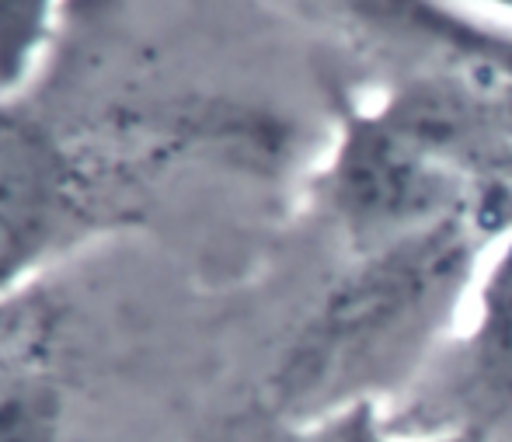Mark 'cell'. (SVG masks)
<instances>
[{
    "mask_svg": "<svg viewBox=\"0 0 512 442\" xmlns=\"http://www.w3.org/2000/svg\"><path fill=\"white\" fill-rule=\"evenodd\" d=\"M0 303V442H63L67 408L42 321Z\"/></svg>",
    "mask_w": 512,
    "mask_h": 442,
    "instance_id": "277c9868",
    "label": "cell"
},
{
    "mask_svg": "<svg viewBox=\"0 0 512 442\" xmlns=\"http://www.w3.org/2000/svg\"><path fill=\"white\" fill-rule=\"evenodd\" d=\"M251 442H481L467 432H408L387 418L384 401H349L307 418L262 422Z\"/></svg>",
    "mask_w": 512,
    "mask_h": 442,
    "instance_id": "5b68a950",
    "label": "cell"
},
{
    "mask_svg": "<svg viewBox=\"0 0 512 442\" xmlns=\"http://www.w3.org/2000/svg\"><path fill=\"white\" fill-rule=\"evenodd\" d=\"M492 4L506 11V25H509V21H512V0H492Z\"/></svg>",
    "mask_w": 512,
    "mask_h": 442,
    "instance_id": "52a82bcc",
    "label": "cell"
},
{
    "mask_svg": "<svg viewBox=\"0 0 512 442\" xmlns=\"http://www.w3.org/2000/svg\"><path fill=\"white\" fill-rule=\"evenodd\" d=\"M314 209L345 258L422 241L495 255L512 234V53L408 70L345 108Z\"/></svg>",
    "mask_w": 512,
    "mask_h": 442,
    "instance_id": "6da1fadb",
    "label": "cell"
},
{
    "mask_svg": "<svg viewBox=\"0 0 512 442\" xmlns=\"http://www.w3.org/2000/svg\"><path fill=\"white\" fill-rule=\"evenodd\" d=\"M46 14L49 0H0V88H11L25 70Z\"/></svg>",
    "mask_w": 512,
    "mask_h": 442,
    "instance_id": "8992f818",
    "label": "cell"
},
{
    "mask_svg": "<svg viewBox=\"0 0 512 442\" xmlns=\"http://www.w3.org/2000/svg\"><path fill=\"white\" fill-rule=\"evenodd\" d=\"M84 209V171L60 136L39 115L0 105V303L77 234Z\"/></svg>",
    "mask_w": 512,
    "mask_h": 442,
    "instance_id": "7a4b0ae2",
    "label": "cell"
},
{
    "mask_svg": "<svg viewBox=\"0 0 512 442\" xmlns=\"http://www.w3.org/2000/svg\"><path fill=\"white\" fill-rule=\"evenodd\" d=\"M290 7L370 53L391 77L432 63L512 53V25L478 18L450 0H290Z\"/></svg>",
    "mask_w": 512,
    "mask_h": 442,
    "instance_id": "3957f363",
    "label": "cell"
}]
</instances>
